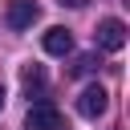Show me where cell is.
I'll list each match as a JSON object with an SVG mask.
<instances>
[{
	"label": "cell",
	"instance_id": "2",
	"mask_svg": "<svg viewBox=\"0 0 130 130\" xmlns=\"http://www.w3.org/2000/svg\"><path fill=\"white\" fill-rule=\"evenodd\" d=\"M98 49H106V53L126 49V24H122L118 16H106V20L98 24Z\"/></svg>",
	"mask_w": 130,
	"mask_h": 130
},
{
	"label": "cell",
	"instance_id": "4",
	"mask_svg": "<svg viewBox=\"0 0 130 130\" xmlns=\"http://www.w3.org/2000/svg\"><path fill=\"white\" fill-rule=\"evenodd\" d=\"M37 12H41V8H37L32 0H12V4H8V12H4V20H8V28H16V32H20V28H32Z\"/></svg>",
	"mask_w": 130,
	"mask_h": 130
},
{
	"label": "cell",
	"instance_id": "5",
	"mask_svg": "<svg viewBox=\"0 0 130 130\" xmlns=\"http://www.w3.org/2000/svg\"><path fill=\"white\" fill-rule=\"evenodd\" d=\"M41 45H45V53H49V57H69V53H73V32H69V28H61V24H53V28L45 32V41H41Z\"/></svg>",
	"mask_w": 130,
	"mask_h": 130
},
{
	"label": "cell",
	"instance_id": "3",
	"mask_svg": "<svg viewBox=\"0 0 130 130\" xmlns=\"http://www.w3.org/2000/svg\"><path fill=\"white\" fill-rule=\"evenodd\" d=\"M106 106H110V93H106L102 85H85V89L77 93V114H81V118H102Z\"/></svg>",
	"mask_w": 130,
	"mask_h": 130
},
{
	"label": "cell",
	"instance_id": "7",
	"mask_svg": "<svg viewBox=\"0 0 130 130\" xmlns=\"http://www.w3.org/2000/svg\"><path fill=\"white\" fill-rule=\"evenodd\" d=\"M89 69H93V57H89V53H85V57H77V61L69 65V73H73V77H81V73H89Z\"/></svg>",
	"mask_w": 130,
	"mask_h": 130
},
{
	"label": "cell",
	"instance_id": "1",
	"mask_svg": "<svg viewBox=\"0 0 130 130\" xmlns=\"http://www.w3.org/2000/svg\"><path fill=\"white\" fill-rule=\"evenodd\" d=\"M24 130H65V118L53 102H37L24 114Z\"/></svg>",
	"mask_w": 130,
	"mask_h": 130
},
{
	"label": "cell",
	"instance_id": "6",
	"mask_svg": "<svg viewBox=\"0 0 130 130\" xmlns=\"http://www.w3.org/2000/svg\"><path fill=\"white\" fill-rule=\"evenodd\" d=\"M20 85H24V93H41L45 89V69L41 65H24L20 69Z\"/></svg>",
	"mask_w": 130,
	"mask_h": 130
},
{
	"label": "cell",
	"instance_id": "9",
	"mask_svg": "<svg viewBox=\"0 0 130 130\" xmlns=\"http://www.w3.org/2000/svg\"><path fill=\"white\" fill-rule=\"evenodd\" d=\"M0 110H4V89H0Z\"/></svg>",
	"mask_w": 130,
	"mask_h": 130
},
{
	"label": "cell",
	"instance_id": "8",
	"mask_svg": "<svg viewBox=\"0 0 130 130\" xmlns=\"http://www.w3.org/2000/svg\"><path fill=\"white\" fill-rule=\"evenodd\" d=\"M57 4H69V8H85L89 0H57Z\"/></svg>",
	"mask_w": 130,
	"mask_h": 130
}]
</instances>
